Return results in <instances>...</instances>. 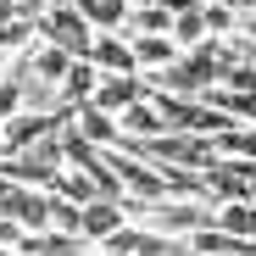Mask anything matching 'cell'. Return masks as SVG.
I'll return each instance as SVG.
<instances>
[{
  "mask_svg": "<svg viewBox=\"0 0 256 256\" xmlns=\"http://www.w3.org/2000/svg\"><path fill=\"white\" fill-rule=\"evenodd\" d=\"M90 62H95L106 78H134V72H140L134 39H122V34H95V50H90Z\"/></svg>",
  "mask_w": 256,
  "mask_h": 256,
  "instance_id": "obj_4",
  "label": "cell"
},
{
  "mask_svg": "<svg viewBox=\"0 0 256 256\" xmlns=\"http://www.w3.org/2000/svg\"><path fill=\"white\" fill-rule=\"evenodd\" d=\"M39 39H45V45H62L72 62H90V50H95V28H90V17H84L78 6H56L39 17Z\"/></svg>",
  "mask_w": 256,
  "mask_h": 256,
  "instance_id": "obj_1",
  "label": "cell"
},
{
  "mask_svg": "<svg viewBox=\"0 0 256 256\" xmlns=\"http://www.w3.org/2000/svg\"><path fill=\"white\" fill-rule=\"evenodd\" d=\"M17 6H22V12H28V17H45V12H50V6H56V0H17Z\"/></svg>",
  "mask_w": 256,
  "mask_h": 256,
  "instance_id": "obj_22",
  "label": "cell"
},
{
  "mask_svg": "<svg viewBox=\"0 0 256 256\" xmlns=\"http://www.w3.org/2000/svg\"><path fill=\"white\" fill-rule=\"evenodd\" d=\"M95 90H100V67H95V62H72V72H67V84H62L67 112L90 106V100H95Z\"/></svg>",
  "mask_w": 256,
  "mask_h": 256,
  "instance_id": "obj_12",
  "label": "cell"
},
{
  "mask_svg": "<svg viewBox=\"0 0 256 256\" xmlns=\"http://www.w3.org/2000/svg\"><path fill=\"white\" fill-rule=\"evenodd\" d=\"M50 228H56V234L84 240V206H78V200H56V195H50Z\"/></svg>",
  "mask_w": 256,
  "mask_h": 256,
  "instance_id": "obj_18",
  "label": "cell"
},
{
  "mask_svg": "<svg viewBox=\"0 0 256 256\" xmlns=\"http://www.w3.org/2000/svg\"><path fill=\"white\" fill-rule=\"evenodd\" d=\"M218 228L234 240H256V200H228L218 206Z\"/></svg>",
  "mask_w": 256,
  "mask_h": 256,
  "instance_id": "obj_16",
  "label": "cell"
},
{
  "mask_svg": "<svg viewBox=\"0 0 256 256\" xmlns=\"http://www.w3.org/2000/svg\"><path fill=\"white\" fill-rule=\"evenodd\" d=\"M134 56H140V78H162L184 50L173 45V34H145V39H134Z\"/></svg>",
  "mask_w": 256,
  "mask_h": 256,
  "instance_id": "obj_9",
  "label": "cell"
},
{
  "mask_svg": "<svg viewBox=\"0 0 256 256\" xmlns=\"http://www.w3.org/2000/svg\"><path fill=\"white\" fill-rule=\"evenodd\" d=\"M28 72H34V78H45V84H67L72 56H67L62 45H45V39H39V45L28 50Z\"/></svg>",
  "mask_w": 256,
  "mask_h": 256,
  "instance_id": "obj_11",
  "label": "cell"
},
{
  "mask_svg": "<svg viewBox=\"0 0 256 256\" xmlns=\"http://www.w3.org/2000/svg\"><path fill=\"white\" fill-rule=\"evenodd\" d=\"M200 17H206V28H212V39H228V34H240V12H228V6H218V0H206L200 6Z\"/></svg>",
  "mask_w": 256,
  "mask_h": 256,
  "instance_id": "obj_19",
  "label": "cell"
},
{
  "mask_svg": "<svg viewBox=\"0 0 256 256\" xmlns=\"http://www.w3.org/2000/svg\"><path fill=\"white\" fill-rule=\"evenodd\" d=\"M173 17H178V12H167V6H134V12H128V28H122V39H145V34H173Z\"/></svg>",
  "mask_w": 256,
  "mask_h": 256,
  "instance_id": "obj_13",
  "label": "cell"
},
{
  "mask_svg": "<svg viewBox=\"0 0 256 256\" xmlns=\"http://www.w3.org/2000/svg\"><path fill=\"white\" fill-rule=\"evenodd\" d=\"M17 17H28V12L17 6V0H0V28H6V22H17Z\"/></svg>",
  "mask_w": 256,
  "mask_h": 256,
  "instance_id": "obj_21",
  "label": "cell"
},
{
  "mask_svg": "<svg viewBox=\"0 0 256 256\" xmlns=\"http://www.w3.org/2000/svg\"><path fill=\"white\" fill-rule=\"evenodd\" d=\"M145 95H150V84H145L140 72H134V78H106V72H100V90H95L90 106H100L106 117H122L128 106H140Z\"/></svg>",
  "mask_w": 256,
  "mask_h": 256,
  "instance_id": "obj_5",
  "label": "cell"
},
{
  "mask_svg": "<svg viewBox=\"0 0 256 256\" xmlns=\"http://www.w3.org/2000/svg\"><path fill=\"white\" fill-rule=\"evenodd\" d=\"M6 156H12V150H6V128H0V162H6Z\"/></svg>",
  "mask_w": 256,
  "mask_h": 256,
  "instance_id": "obj_23",
  "label": "cell"
},
{
  "mask_svg": "<svg viewBox=\"0 0 256 256\" xmlns=\"http://www.w3.org/2000/svg\"><path fill=\"white\" fill-rule=\"evenodd\" d=\"M218 156H223V162H256V122L218 134Z\"/></svg>",
  "mask_w": 256,
  "mask_h": 256,
  "instance_id": "obj_17",
  "label": "cell"
},
{
  "mask_svg": "<svg viewBox=\"0 0 256 256\" xmlns=\"http://www.w3.org/2000/svg\"><path fill=\"white\" fill-rule=\"evenodd\" d=\"M0 256H17V250H0Z\"/></svg>",
  "mask_w": 256,
  "mask_h": 256,
  "instance_id": "obj_25",
  "label": "cell"
},
{
  "mask_svg": "<svg viewBox=\"0 0 256 256\" xmlns=\"http://www.w3.org/2000/svg\"><path fill=\"white\" fill-rule=\"evenodd\" d=\"M117 128H122V140H162V134H173L167 117H162V106H156V95H145L140 106H128L117 117Z\"/></svg>",
  "mask_w": 256,
  "mask_h": 256,
  "instance_id": "obj_7",
  "label": "cell"
},
{
  "mask_svg": "<svg viewBox=\"0 0 256 256\" xmlns=\"http://www.w3.org/2000/svg\"><path fill=\"white\" fill-rule=\"evenodd\" d=\"M78 12L90 17L95 34H122V28H128V12H134V0H78Z\"/></svg>",
  "mask_w": 256,
  "mask_h": 256,
  "instance_id": "obj_10",
  "label": "cell"
},
{
  "mask_svg": "<svg viewBox=\"0 0 256 256\" xmlns=\"http://www.w3.org/2000/svg\"><path fill=\"white\" fill-rule=\"evenodd\" d=\"M0 218H12L22 234H45L50 228V190H0Z\"/></svg>",
  "mask_w": 256,
  "mask_h": 256,
  "instance_id": "obj_2",
  "label": "cell"
},
{
  "mask_svg": "<svg viewBox=\"0 0 256 256\" xmlns=\"http://www.w3.org/2000/svg\"><path fill=\"white\" fill-rule=\"evenodd\" d=\"M72 117H39V112H17L12 122H6V150H39V145H50L62 128H67Z\"/></svg>",
  "mask_w": 256,
  "mask_h": 256,
  "instance_id": "obj_3",
  "label": "cell"
},
{
  "mask_svg": "<svg viewBox=\"0 0 256 256\" xmlns=\"http://www.w3.org/2000/svg\"><path fill=\"white\" fill-rule=\"evenodd\" d=\"M72 128H78V134L90 140L95 150H117V145H122V128H117V117H106L100 106H78V112H72Z\"/></svg>",
  "mask_w": 256,
  "mask_h": 256,
  "instance_id": "obj_8",
  "label": "cell"
},
{
  "mask_svg": "<svg viewBox=\"0 0 256 256\" xmlns=\"http://www.w3.org/2000/svg\"><path fill=\"white\" fill-rule=\"evenodd\" d=\"M173 45H178V50H200V45H212V28H206L200 6H190V12L173 17Z\"/></svg>",
  "mask_w": 256,
  "mask_h": 256,
  "instance_id": "obj_15",
  "label": "cell"
},
{
  "mask_svg": "<svg viewBox=\"0 0 256 256\" xmlns=\"http://www.w3.org/2000/svg\"><path fill=\"white\" fill-rule=\"evenodd\" d=\"M50 195H56V200H78V206L106 200V195L95 190V178H90V173H78V167H62V173H56V184H50Z\"/></svg>",
  "mask_w": 256,
  "mask_h": 256,
  "instance_id": "obj_14",
  "label": "cell"
},
{
  "mask_svg": "<svg viewBox=\"0 0 256 256\" xmlns=\"http://www.w3.org/2000/svg\"><path fill=\"white\" fill-rule=\"evenodd\" d=\"M128 223H134V218H128L122 200H90V206H84V245H106Z\"/></svg>",
  "mask_w": 256,
  "mask_h": 256,
  "instance_id": "obj_6",
  "label": "cell"
},
{
  "mask_svg": "<svg viewBox=\"0 0 256 256\" xmlns=\"http://www.w3.org/2000/svg\"><path fill=\"white\" fill-rule=\"evenodd\" d=\"M62 6H78V0H62Z\"/></svg>",
  "mask_w": 256,
  "mask_h": 256,
  "instance_id": "obj_24",
  "label": "cell"
},
{
  "mask_svg": "<svg viewBox=\"0 0 256 256\" xmlns=\"http://www.w3.org/2000/svg\"><path fill=\"white\" fill-rule=\"evenodd\" d=\"M22 78H28V72H22ZM22 78H6V84H0V128L22 112Z\"/></svg>",
  "mask_w": 256,
  "mask_h": 256,
  "instance_id": "obj_20",
  "label": "cell"
}]
</instances>
